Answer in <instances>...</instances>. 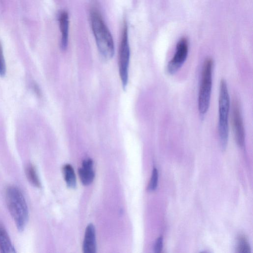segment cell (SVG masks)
<instances>
[{"mask_svg": "<svg viewBox=\"0 0 253 253\" xmlns=\"http://www.w3.org/2000/svg\"><path fill=\"white\" fill-rule=\"evenodd\" d=\"M78 172L80 180L84 185H88L91 183L95 175L92 160H84L83 162L82 167L79 169Z\"/></svg>", "mask_w": 253, "mask_h": 253, "instance_id": "9", "label": "cell"}, {"mask_svg": "<svg viewBox=\"0 0 253 253\" xmlns=\"http://www.w3.org/2000/svg\"><path fill=\"white\" fill-rule=\"evenodd\" d=\"M63 172L65 181L68 187L74 188L76 186V177L72 166L66 164L63 167Z\"/></svg>", "mask_w": 253, "mask_h": 253, "instance_id": "12", "label": "cell"}, {"mask_svg": "<svg viewBox=\"0 0 253 253\" xmlns=\"http://www.w3.org/2000/svg\"><path fill=\"white\" fill-rule=\"evenodd\" d=\"M239 253H250L251 247L246 238L241 237L238 240V244L237 249Z\"/></svg>", "mask_w": 253, "mask_h": 253, "instance_id": "14", "label": "cell"}, {"mask_svg": "<svg viewBox=\"0 0 253 253\" xmlns=\"http://www.w3.org/2000/svg\"><path fill=\"white\" fill-rule=\"evenodd\" d=\"M83 250L84 253H95L96 251L95 230L92 224H89L86 228Z\"/></svg>", "mask_w": 253, "mask_h": 253, "instance_id": "8", "label": "cell"}, {"mask_svg": "<svg viewBox=\"0 0 253 253\" xmlns=\"http://www.w3.org/2000/svg\"><path fill=\"white\" fill-rule=\"evenodd\" d=\"M158 180V172L156 168L153 169L152 176L148 186V190L149 191H153L155 190L157 187Z\"/></svg>", "mask_w": 253, "mask_h": 253, "instance_id": "15", "label": "cell"}, {"mask_svg": "<svg viewBox=\"0 0 253 253\" xmlns=\"http://www.w3.org/2000/svg\"><path fill=\"white\" fill-rule=\"evenodd\" d=\"M90 20L99 52L104 59L110 60L113 57L115 52L112 35L100 13L96 9H92L91 10Z\"/></svg>", "mask_w": 253, "mask_h": 253, "instance_id": "1", "label": "cell"}, {"mask_svg": "<svg viewBox=\"0 0 253 253\" xmlns=\"http://www.w3.org/2000/svg\"><path fill=\"white\" fill-rule=\"evenodd\" d=\"M26 173L29 181L34 186L39 187L41 186L40 181L38 176L35 168L32 164L27 166L26 169Z\"/></svg>", "mask_w": 253, "mask_h": 253, "instance_id": "13", "label": "cell"}, {"mask_svg": "<svg viewBox=\"0 0 253 253\" xmlns=\"http://www.w3.org/2000/svg\"><path fill=\"white\" fill-rule=\"evenodd\" d=\"M5 199L8 211L17 228L21 232L29 219V211L25 198L19 188L11 186L6 190Z\"/></svg>", "mask_w": 253, "mask_h": 253, "instance_id": "2", "label": "cell"}, {"mask_svg": "<svg viewBox=\"0 0 253 253\" xmlns=\"http://www.w3.org/2000/svg\"><path fill=\"white\" fill-rule=\"evenodd\" d=\"M230 105L227 84L225 80L222 79L219 84L218 131L220 147L223 151L226 149L228 140Z\"/></svg>", "mask_w": 253, "mask_h": 253, "instance_id": "3", "label": "cell"}, {"mask_svg": "<svg viewBox=\"0 0 253 253\" xmlns=\"http://www.w3.org/2000/svg\"><path fill=\"white\" fill-rule=\"evenodd\" d=\"M58 21L61 34L60 47L65 50L68 46L69 36V16L66 11H62L59 15Z\"/></svg>", "mask_w": 253, "mask_h": 253, "instance_id": "10", "label": "cell"}, {"mask_svg": "<svg viewBox=\"0 0 253 253\" xmlns=\"http://www.w3.org/2000/svg\"><path fill=\"white\" fill-rule=\"evenodd\" d=\"M0 251L4 253H15L16 251L6 230L0 223Z\"/></svg>", "mask_w": 253, "mask_h": 253, "instance_id": "11", "label": "cell"}, {"mask_svg": "<svg viewBox=\"0 0 253 253\" xmlns=\"http://www.w3.org/2000/svg\"><path fill=\"white\" fill-rule=\"evenodd\" d=\"M213 67V60L210 57L206 58L202 67L198 99V110L201 116H204L207 113L210 106Z\"/></svg>", "mask_w": 253, "mask_h": 253, "instance_id": "4", "label": "cell"}, {"mask_svg": "<svg viewBox=\"0 0 253 253\" xmlns=\"http://www.w3.org/2000/svg\"><path fill=\"white\" fill-rule=\"evenodd\" d=\"M188 54V42L186 38H181L176 46L175 52L169 62L167 71L169 75H174L182 66Z\"/></svg>", "mask_w": 253, "mask_h": 253, "instance_id": "7", "label": "cell"}, {"mask_svg": "<svg viewBox=\"0 0 253 253\" xmlns=\"http://www.w3.org/2000/svg\"><path fill=\"white\" fill-rule=\"evenodd\" d=\"M163 238L162 236L159 237L156 241L154 245V251L155 253H159L163 248Z\"/></svg>", "mask_w": 253, "mask_h": 253, "instance_id": "17", "label": "cell"}, {"mask_svg": "<svg viewBox=\"0 0 253 253\" xmlns=\"http://www.w3.org/2000/svg\"><path fill=\"white\" fill-rule=\"evenodd\" d=\"M130 58V49L128 38V28L126 23L124 24L121 40L119 49V71L122 86L126 89L128 77V67Z\"/></svg>", "mask_w": 253, "mask_h": 253, "instance_id": "5", "label": "cell"}, {"mask_svg": "<svg viewBox=\"0 0 253 253\" xmlns=\"http://www.w3.org/2000/svg\"><path fill=\"white\" fill-rule=\"evenodd\" d=\"M231 122L234 137L237 144L241 147L245 145V133L240 103L234 99L232 106Z\"/></svg>", "mask_w": 253, "mask_h": 253, "instance_id": "6", "label": "cell"}, {"mask_svg": "<svg viewBox=\"0 0 253 253\" xmlns=\"http://www.w3.org/2000/svg\"><path fill=\"white\" fill-rule=\"evenodd\" d=\"M6 64L3 55L2 46L0 41V76H4L6 73Z\"/></svg>", "mask_w": 253, "mask_h": 253, "instance_id": "16", "label": "cell"}]
</instances>
